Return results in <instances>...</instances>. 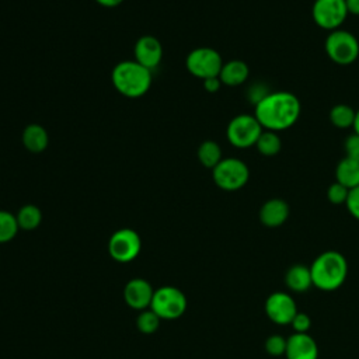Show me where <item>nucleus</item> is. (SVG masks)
I'll list each match as a JSON object with an SVG mask.
<instances>
[{"instance_id": "f257e3e1", "label": "nucleus", "mask_w": 359, "mask_h": 359, "mask_svg": "<svg viewBox=\"0 0 359 359\" xmlns=\"http://www.w3.org/2000/svg\"><path fill=\"white\" fill-rule=\"evenodd\" d=\"M299 98L289 91L266 93L257 104L254 116L264 129L279 132L290 128L300 116Z\"/></svg>"}, {"instance_id": "f03ea898", "label": "nucleus", "mask_w": 359, "mask_h": 359, "mask_svg": "<svg viewBox=\"0 0 359 359\" xmlns=\"http://www.w3.org/2000/svg\"><path fill=\"white\" fill-rule=\"evenodd\" d=\"M313 285L324 292L339 289L348 276L346 258L334 250L321 252L310 265Z\"/></svg>"}, {"instance_id": "7ed1b4c3", "label": "nucleus", "mask_w": 359, "mask_h": 359, "mask_svg": "<svg viewBox=\"0 0 359 359\" xmlns=\"http://www.w3.org/2000/svg\"><path fill=\"white\" fill-rule=\"evenodd\" d=\"M112 84L122 95L137 98L150 88L151 73L136 60H123L112 70Z\"/></svg>"}, {"instance_id": "20e7f679", "label": "nucleus", "mask_w": 359, "mask_h": 359, "mask_svg": "<svg viewBox=\"0 0 359 359\" xmlns=\"http://www.w3.org/2000/svg\"><path fill=\"white\" fill-rule=\"evenodd\" d=\"M325 52L337 65H351L359 56V42L353 34L345 29H334L325 39Z\"/></svg>"}, {"instance_id": "39448f33", "label": "nucleus", "mask_w": 359, "mask_h": 359, "mask_svg": "<svg viewBox=\"0 0 359 359\" xmlns=\"http://www.w3.org/2000/svg\"><path fill=\"white\" fill-rule=\"evenodd\" d=\"M250 178L247 164L236 157L222 158L213 168L215 184L224 191H237L243 188Z\"/></svg>"}, {"instance_id": "423d86ee", "label": "nucleus", "mask_w": 359, "mask_h": 359, "mask_svg": "<svg viewBox=\"0 0 359 359\" xmlns=\"http://www.w3.org/2000/svg\"><path fill=\"white\" fill-rule=\"evenodd\" d=\"M150 309L163 320H175L185 313L187 297L174 286H163L154 290Z\"/></svg>"}, {"instance_id": "0eeeda50", "label": "nucleus", "mask_w": 359, "mask_h": 359, "mask_svg": "<svg viewBox=\"0 0 359 359\" xmlns=\"http://www.w3.org/2000/svg\"><path fill=\"white\" fill-rule=\"evenodd\" d=\"M262 130L264 128L254 115L240 114L229 122L226 135L233 146L238 149H245L250 146H255Z\"/></svg>"}, {"instance_id": "6e6552de", "label": "nucleus", "mask_w": 359, "mask_h": 359, "mask_svg": "<svg viewBox=\"0 0 359 359\" xmlns=\"http://www.w3.org/2000/svg\"><path fill=\"white\" fill-rule=\"evenodd\" d=\"M185 65L192 76L205 80L220 74L223 60L217 50H215L213 48L202 46L189 52Z\"/></svg>"}, {"instance_id": "1a4fd4ad", "label": "nucleus", "mask_w": 359, "mask_h": 359, "mask_svg": "<svg viewBox=\"0 0 359 359\" xmlns=\"http://www.w3.org/2000/svg\"><path fill=\"white\" fill-rule=\"evenodd\" d=\"M140 248V236L132 229L116 230L108 241L109 255L118 262H129L135 259L139 255Z\"/></svg>"}, {"instance_id": "9d476101", "label": "nucleus", "mask_w": 359, "mask_h": 359, "mask_svg": "<svg viewBox=\"0 0 359 359\" xmlns=\"http://www.w3.org/2000/svg\"><path fill=\"white\" fill-rule=\"evenodd\" d=\"M311 14L318 27L334 31L342 25L348 17V10L345 0H316Z\"/></svg>"}, {"instance_id": "9b49d317", "label": "nucleus", "mask_w": 359, "mask_h": 359, "mask_svg": "<svg viewBox=\"0 0 359 359\" xmlns=\"http://www.w3.org/2000/svg\"><path fill=\"white\" fill-rule=\"evenodd\" d=\"M264 309L266 317L278 325L290 324L294 316L297 314L294 299L286 292L271 293L265 300Z\"/></svg>"}, {"instance_id": "f8f14e48", "label": "nucleus", "mask_w": 359, "mask_h": 359, "mask_svg": "<svg viewBox=\"0 0 359 359\" xmlns=\"http://www.w3.org/2000/svg\"><path fill=\"white\" fill-rule=\"evenodd\" d=\"M163 46L156 36L144 35L136 41L135 45V60L151 70L161 62Z\"/></svg>"}, {"instance_id": "ddd939ff", "label": "nucleus", "mask_w": 359, "mask_h": 359, "mask_svg": "<svg viewBox=\"0 0 359 359\" xmlns=\"http://www.w3.org/2000/svg\"><path fill=\"white\" fill-rule=\"evenodd\" d=\"M153 294L154 289L151 287V285L140 278L129 280L123 289V299L126 304L136 310H144L150 307Z\"/></svg>"}, {"instance_id": "4468645a", "label": "nucleus", "mask_w": 359, "mask_h": 359, "mask_svg": "<svg viewBox=\"0 0 359 359\" xmlns=\"http://www.w3.org/2000/svg\"><path fill=\"white\" fill-rule=\"evenodd\" d=\"M286 359H317L318 346L313 337L307 332H294L287 338L286 342Z\"/></svg>"}, {"instance_id": "2eb2a0df", "label": "nucleus", "mask_w": 359, "mask_h": 359, "mask_svg": "<svg viewBox=\"0 0 359 359\" xmlns=\"http://www.w3.org/2000/svg\"><path fill=\"white\" fill-rule=\"evenodd\" d=\"M289 205L279 198L266 201L259 209V220L266 227H279L289 217Z\"/></svg>"}, {"instance_id": "dca6fc26", "label": "nucleus", "mask_w": 359, "mask_h": 359, "mask_svg": "<svg viewBox=\"0 0 359 359\" xmlns=\"http://www.w3.org/2000/svg\"><path fill=\"white\" fill-rule=\"evenodd\" d=\"M285 283H286L287 289L294 292V293L307 292L310 289V286H313L310 266H306V265H302V264L292 265L286 271Z\"/></svg>"}, {"instance_id": "f3484780", "label": "nucleus", "mask_w": 359, "mask_h": 359, "mask_svg": "<svg viewBox=\"0 0 359 359\" xmlns=\"http://www.w3.org/2000/svg\"><path fill=\"white\" fill-rule=\"evenodd\" d=\"M248 73H250V69H248L247 63L243 60L234 59V60H229V62L223 63L219 79H220L222 84L236 87V86L243 84L247 80Z\"/></svg>"}, {"instance_id": "a211bd4d", "label": "nucleus", "mask_w": 359, "mask_h": 359, "mask_svg": "<svg viewBox=\"0 0 359 359\" xmlns=\"http://www.w3.org/2000/svg\"><path fill=\"white\" fill-rule=\"evenodd\" d=\"M49 143L48 132L38 123L28 125L22 132V144L31 153H42Z\"/></svg>"}, {"instance_id": "6ab92c4d", "label": "nucleus", "mask_w": 359, "mask_h": 359, "mask_svg": "<svg viewBox=\"0 0 359 359\" xmlns=\"http://www.w3.org/2000/svg\"><path fill=\"white\" fill-rule=\"evenodd\" d=\"M335 178L339 184H342L348 189L358 187L359 185V160L344 157L335 168Z\"/></svg>"}, {"instance_id": "aec40b11", "label": "nucleus", "mask_w": 359, "mask_h": 359, "mask_svg": "<svg viewBox=\"0 0 359 359\" xmlns=\"http://www.w3.org/2000/svg\"><path fill=\"white\" fill-rule=\"evenodd\" d=\"M255 146H257L258 151H259L262 156L272 157V156H276V154L280 151V149H282V140H280L278 132L264 129L262 133L259 135V137H258Z\"/></svg>"}, {"instance_id": "412c9836", "label": "nucleus", "mask_w": 359, "mask_h": 359, "mask_svg": "<svg viewBox=\"0 0 359 359\" xmlns=\"http://www.w3.org/2000/svg\"><path fill=\"white\" fill-rule=\"evenodd\" d=\"M196 153L201 164L206 168L213 170L222 160V149L213 140H205L203 143H201Z\"/></svg>"}, {"instance_id": "4be33fe9", "label": "nucleus", "mask_w": 359, "mask_h": 359, "mask_svg": "<svg viewBox=\"0 0 359 359\" xmlns=\"http://www.w3.org/2000/svg\"><path fill=\"white\" fill-rule=\"evenodd\" d=\"M18 227L22 230H34L42 222V212L35 205H24L17 213Z\"/></svg>"}, {"instance_id": "5701e85b", "label": "nucleus", "mask_w": 359, "mask_h": 359, "mask_svg": "<svg viewBox=\"0 0 359 359\" xmlns=\"http://www.w3.org/2000/svg\"><path fill=\"white\" fill-rule=\"evenodd\" d=\"M355 114H356V111L351 105L337 104L330 111V121L334 126L341 128V129H346V128L353 126Z\"/></svg>"}, {"instance_id": "b1692460", "label": "nucleus", "mask_w": 359, "mask_h": 359, "mask_svg": "<svg viewBox=\"0 0 359 359\" xmlns=\"http://www.w3.org/2000/svg\"><path fill=\"white\" fill-rule=\"evenodd\" d=\"M18 229L17 217L7 210H0V243L11 241L17 236Z\"/></svg>"}, {"instance_id": "393cba45", "label": "nucleus", "mask_w": 359, "mask_h": 359, "mask_svg": "<svg viewBox=\"0 0 359 359\" xmlns=\"http://www.w3.org/2000/svg\"><path fill=\"white\" fill-rule=\"evenodd\" d=\"M160 317L150 309V310H143L137 318H136V325L137 330L142 331L143 334H153L157 331L160 325Z\"/></svg>"}, {"instance_id": "a878e982", "label": "nucleus", "mask_w": 359, "mask_h": 359, "mask_svg": "<svg viewBox=\"0 0 359 359\" xmlns=\"http://www.w3.org/2000/svg\"><path fill=\"white\" fill-rule=\"evenodd\" d=\"M286 342H287V338H283L279 334L269 335L266 338V341H265V351L271 356L285 355V352H286Z\"/></svg>"}, {"instance_id": "bb28decb", "label": "nucleus", "mask_w": 359, "mask_h": 359, "mask_svg": "<svg viewBox=\"0 0 359 359\" xmlns=\"http://www.w3.org/2000/svg\"><path fill=\"white\" fill-rule=\"evenodd\" d=\"M348 194H349V189L342 184H339L338 181L332 182L327 189V198L334 205L345 203L348 199Z\"/></svg>"}, {"instance_id": "cd10ccee", "label": "nucleus", "mask_w": 359, "mask_h": 359, "mask_svg": "<svg viewBox=\"0 0 359 359\" xmlns=\"http://www.w3.org/2000/svg\"><path fill=\"white\" fill-rule=\"evenodd\" d=\"M344 149H345V157L353 158V160H359V135L358 133H352L345 139L344 143Z\"/></svg>"}, {"instance_id": "c85d7f7f", "label": "nucleus", "mask_w": 359, "mask_h": 359, "mask_svg": "<svg viewBox=\"0 0 359 359\" xmlns=\"http://www.w3.org/2000/svg\"><path fill=\"white\" fill-rule=\"evenodd\" d=\"M290 325L293 327L294 332H300V334H306L310 327H311V318L309 314L306 313H300L297 311V314L294 316V318L292 320Z\"/></svg>"}, {"instance_id": "c756f323", "label": "nucleus", "mask_w": 359, "mask_h": 359, "mask_svg": "<svg viewBox=\"0 0 359 359\" xmlns=\"http://www.w3.org/2000/svg\"><path fill=\"white\" fill-rule=\"evenodd\" d=\"M346 205V209L348 212L356 219L359 220V185L349 189V194H348V199L345 202Z\"/></svg>"}, {"instance_id": "7c9ffc66", "label": "nucleus", "mask_w": 359, "mask_h": 359, "mask_svg": "<svg viewBox=\"0 0 359 359\" xmlns=\"http://www.w3.org/2000/svg\"><path fill=\"white\" fill-rule=\"evenodd\" d=\"M222 86V81L219 79V76L216 77H209V79H205L203 80V88L208 91V93H216Z\"/></svg>"}, {"instance_id": "2f4dec72", "label": "nucleus", "mask_w": 359, "mask_h": 359, "mask_svg": "<svg viewBox=\"0 0 359 359\" xmlns=\"http://www.w3.org/2000/svg\"><path fill=\"white\" fill-rule=\"evenodd\" d=\"M345 4H346V10H348V14H355V15H359V0H345Z\"/></svg>"}, {"instance_id": "473e14b6", "label": "nucleus", "mask_w": 359, "mask_h": 359, "mask_svg": "<svg viewBox=\"0 0 359 359\" xmlns=\"http://www.w3.org/2000/svg\"><path fill=\"white\" fill-rule=\"evenodd\" d=\"M98 4L104 6V7H116L119 6L123 0H95Z\"/></svg>"}, {"instance_id": "72a5a7b5", "label": "nucleus", "mask_w": 359, "mask_h": 359, "mask_svg": "<svg viewBox=\"0 0 359 359\" xmlns=\"http://www.w3.org/2000/svg\"><path fill=\"white\" fill-rule=\"evenodd\" d=\"M352 128H353V132L359 135V109L355 114V121H353V126Z\"/></svg>"}]
</instances>
